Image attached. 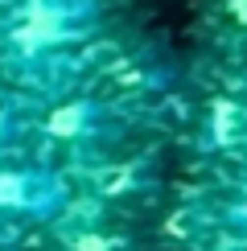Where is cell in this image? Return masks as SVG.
<instances>
[{
    "label": "cell",
    "mask_w": 247,
    "mask_h": 251,
    "mask_svg": "<svg viewBox=\"0 0 247 251\" xmlns=\"http://www.w3.org/2000/svg\"><path fill=\"white\" fill-rule=\"evenodd\" d=\"M66 33V25H62V13L49 4H29L25 17H21L17 25V41L21 50H37V46H54V41Z\"/></svg>",
    "instance_id": "6da1fadb"
},
{
    "label": "cell",
    "mask_w": 247,
    "mask_h": 251,
    "mask_svg": "<svg viewBox=\"0 0 247 251\" xmlns=\"http://www.w3.org/2000/svg\"><path fill=\"white\" fill-rule=\"evenodd\" d=\"M78 124H82V111H78V107H58L54 116H49V132H58V136H74Z\"/></svg>",
    "instance_id": "3957f363"
},
{
    "label": "cell",
    "mask_w": 247,
    "mask_h": 251,
    "mask_svg": "<svg viewBox=\"0 0 247 251\" xmlns=\"http://www.w3.org/2000/svg\"><path fill=\"white\" fill-rule=\"evenodd\" d=\"M0 206H25V177L0 173Z\"/></svg>",
    "instance_id": "7a4b0ae2"
},
{
    "label": "cell",
    "mask_w": 247,
    "mask_h": 251,
    "mask_svg": "<svg viewBox=\"0 0 247 251\" xmlns=\"http://www.w3.org/2000/svg\"><path fill=\"white\" fill-rule=\"evenodd\" d=\"M239 210H243V218H247V194H243V202H239Z\"/></svg>",
    "instance_id": "277c9868"
}]
</instances>
